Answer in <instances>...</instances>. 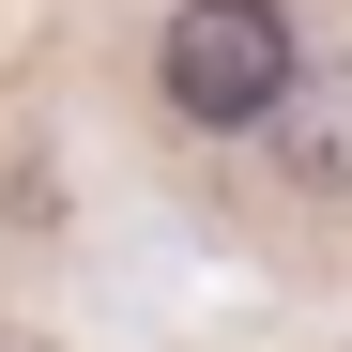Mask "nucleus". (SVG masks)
<instances>
[{
    "label": "nucleus",
    "mask_w": 352,
    "mask_h": 352,
    "mask_svg": "<svg viewBox=\"0 0 352 352\" xmlns=\"http://www.w3.org/2000/svg\"><path fill=\"white\" fill-rule=\"evenodd\" d=\"M291 77H307V46H291L276 0H184L168 46H153V92L184 107V123H214V138H230V123H276Z\"/></svg>",
    "instance_id": "1"
}]
</instances>
